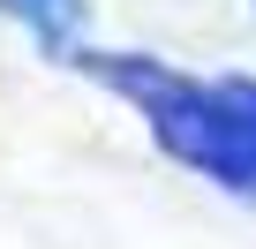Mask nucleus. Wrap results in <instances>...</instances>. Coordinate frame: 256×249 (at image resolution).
Returning a JSON list of instances; mask_svg holds the SVG:
<instances>
[{
  "label": "nucleus",
  "instance_id": "obj_1",
  "mask_svg": "<svg viewBox=\"0 0 256 249\" xmlns=\"http://www.w3.org/2000/svg\"><path fill=\"white\" fill-rule=\"evenodd\" d=\"M83 68L106 76L120 98H136L151 113V136L181 166H196L234 196H256V83H188L136 53H90Z\"/></svg>",
  "mask_w": 256,
  "mask_h": 249
},
{
  "label": "nucleus",
  "instance_id": "obj_2",
  "mask_svg": "<svg viewBox=\"0 0 256 249\" xmlns=\"http://www.w3.org/2000/svg\"><path fill=\"white\" fill-rule=\"evenodd\" d=\"M46 53H68L76 46V31H83V0H0Z\"/></svg>",
  "mask_w": 256,
  "mask_h": 249
}]
</instances>
